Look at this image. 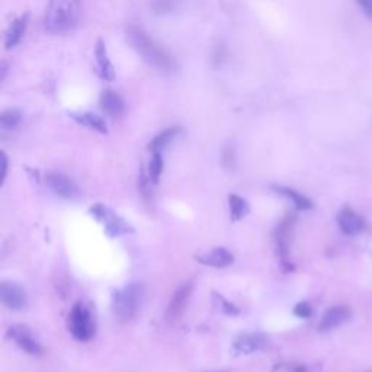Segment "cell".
Masks as SVG:
<instances>
[{"instance_id":"cell-1","label":"cell","mask_w":372,"mask_h":372,"mask_svg":"<svg viewBox=\"0 0 372 372\" xmlns=\"http://www.w3.org/2000/svg\"><path fill=\"white\" fill-rule=\"evenodd\" d=\"M127 37L131 45L136 48L150 66L160 71H164V73H172V71H175V60L142 29L137 27H129L127 31Z\"/></svg>"},{"instance_id":"cell-2","label":"cell","mask_w":372,"mask_h":372,"mask_svg":"<svg viewBox=\"0 0 372 372\" xmlns=\"http://www.w3.org/2000/svg\"><path fill=\"white\" fill-rule=\"evenodd\" d=\"M144 295L142 285L133 282L118 290L112 297V310L115 317L121 323L133 321L138 313Z\"/></svg>"},{"instance_id":"cell-3","label":"cell","mask_w":372,"mask_h":372,"mask_svg":"<svg viewBox=\"0 0 372 372\" xmlns=\"http://www.w3.org/2000/svg\"><path fill=\"white\" fill-rule=\"evenodd\" d=\"M77 6L73 0H51L45 14V28L53 34L66 32L75 27Z\"/></svg>"},{"instance_id":"cell-4","label":"cell","mask_w":372,"mask_h":372,"mask_svg":"<svg viewBox=\"0 0 372 372\" xmlns=\"http://www.w3.org/2000/svg\"><path fill=\"white\" fill-rule=\"evenodd\" d=\"M69 329L75 339L80 342H88L95 334V325L92 321L90 311L82 303H76L70 311Z\"/></svg>"},{"instance_id":"cell-5","label":"cell","mask_w":372,"mask_h":372,"mask_svg":"<svg viewBox=\"0 0 372 372\" xmlns=\"http://www.w3.org/2000/svg\"><path fill=\"white\" fill-rule=\"evenodd\" d=\"M90 212L105 225L106 234L110 237H118V236L133 232V229H131L128 223H125L111 208L102 206V203H96L95 207L90 208Z\"/></svg>"},{"instance_id":"cell-6","label":"cell","mask_w":372,"mask_h":372,"mask_svg":"<svg viewBox=\"0 0 372 372\" xmlns=\"http://www.w3.org/2000/svg\"><path fill=\"white\" fill-rule=\"evenodd\" d=\"M294 224H295V217H293V215H286V217L277 227V230H275V243H277L278 256L281 260V265L286 271L294 269L290 262V240H291Z\"/></svg>"},{"instance_id":"cell-7","label":"cell","mask_w":372,"mask_h":372,"mask_svg":"<svg viewBox=\"0 0 372 372\" xmlns=\"http://www.w3.org/2000/svg\"><path fill=\"white\" fill-rule=\"evenodd\" d=\"M47 185L50 186V189L54 192L55 195L64 199H75L79 197V188L75 184L73 179H70L69 176L63 173H57L51 172L48 173L45 177Z\"/></svg>"},{"instance_id":"cell-8","label":"cell","mask_w":372,"mask_h":372,"mask_svg":"<svg viewBox=\"0 0 372 372\" xmlns=\"http://www.w3.org/2000/svg\"><path fill=\"white\" fill-rule=\"evenodd\" d=\"M0 301L10 310L19 311L27 307V293L18 284L3 281L0 285Z\"/></svg>"},{"instance_id":"cell-9","label":"cell","mask_w":372,"mask_h":372,"mask_svg":"<svg viewBox=\"0 0 372 372\" xmlns=\"http://www.w3.org/2000/svg\"><path fill=\"white\" fill-rule=\"evenodd\" d=\"M352 311L347 306H334L330 307L321 317V321L319 325L320 332H330L336 327L342 326L343 323L351 319Z\"/></svg>"},{"instance_id":"cell-10","label":"cell","mask_w":372,"mask_h":372,"mask_svg":"<svg viewBox=\"0 0 372 372\" xmlns=\"http://www.w3.org/2000/svg\"><path fill=\"white\" fill-rule=\"evenodd\" d=\"M338 223H339L342 233H345L346 236H356L365 230L364 219L349 207L343 208L339 212Z\"/></svg>"},{"instance_id":"cell-11","label":"cell","mask_w":372,"mask_h":372,"mask_svg":"<svg viewBox=\"0 0 372 372\" xmlns=\"http://www.w3.org/2000/svg\"><path fill=\"white\" fill-rule=\"evenodd\" d=\"M9 338L14 339L15 343L23 349L25 352L31 354V355H40L42 352L41 345L32 338V334L29 333V330L23 326H12L8 332Z\"/></svg>"},{"instance_id":"cell-12","label":"cell","mask_w":372,"mask_h":372,"mask_svg":"<svg viewBox=\"0 0 372 372\" xmlns=\"http://www.w3.org/2000/svg\"><path fill=\"white\" fill-rule=\"evenodd\" d=\"M190 294H192L190 284H185L179 288V290L173 294L171 303H169V307H167V319L176 320L182 316V313L188 306Z\"/></svg>"},{"instance_id":"cell-13","label":"cell","mask_w":372,"mask_h":372,"mask_svg":"<svg viewBox=\"0 0 372 372\" xmlns=\"http://www.w3.org/2000/svg\"><path fill=\"white\" fill-rule=\"evenodd\" d=\"M197 260L202 263V265L211 268H227L234 262V256L227 249L217 247L212 249L211 251H207V253L197 256Z\"/></svg>"},{"instance_id":"cell-14","label":"cell","mask_w":372,"mask_h":372,"mask_svg":"<svg viewBox=\"0 0 372 372\" xmlns=\"http://www.w3.org/2000/svg\"><path fill=\"white\" fill-rule=\"evenodd\" d=\"M95 57H96V63H98L101 77L105 79V80H110V82L114 80L115 79V70H114V66L111 63L110 57H108L106 47H105L102 40H99L98 44H96Z\"/></svg>"},{"instance_id":"cell-15","label":"cell","mask_w":372,"mask_h":372,"mask_svg":"<svg viewBox=\"0 0 372 372\" xmlns=\"http://www.w3.org/2000/svg\"><path fill=\"white\" fill-rule=\"evenodd\" d=\"M265 343L260 334H242L234 342V352L238 355H249L259 351Z\"/></svg>"},{"instance_id":"cell-16","label":"cell","mask_w":372,"mask_h":372,"mask_svg":"<svg viewBox=\"0 0 372 372\" xmlns=\"http://www.w3.org/2000/svg\"><path fill=\"white\" fill-rule=\"evenodd\" d=\"M27 27H28V15L21 16L10 23V27L8 28V32H6V38H5V47L8 48V50H10V48H14L15 45L21 42L22 37L25 35Z\"/></svg>"},{"instance_id":"cell-17","label":"cell","mask_w":372,"mask_h":372,"mask_svg":"<svg viewBox=\"0 0 372 372\" xmlns=\"http://www.w3.org/2000/svg\"><path fill=\"white\" fill-rule=\"evenodd\" d=\"M101 106L105 114L111 116H119L124 112V102L116 92L105 90L101 95Z\"/></svg>"},{"instance_id":"cell-18","label":"cell","mask_w":372,"mask_h":372,"mask_svg":"<svg viewBox=\"0 0 372 372\" xmlns=\"http://www.w3.org/2000/svg\"><path fill=\"white\" fill-rule=\"evenodd\" d=\"M181 133V128L179 127H171L164 129L163 133H160L158 137H154L151 140V142L149 144V149L153 151V153H160L164 147L169 146V144L177 137V134Z\"/></svg>"},{"instance_id":"cell-19","label":"cell","mask_w":372,"mask_h":372,"mask_svg":"<svg viewBox=\"0 0 372 372\" xmlns=\"http://www.w3.org/2000/svg\"><path fill=\"white\" fill-rule=\"evenodd\" d=\"M71 118L76 119L79 124L89 127V128H92L95 131H98V133H101V134L108 133L106 124L99 115L92 114V112H85V114H73V115H71Z\"/></svg>"},{"instance_id":"cell-20","label":"cell","mask_w":372,"mask_h":372,"mask_svg":"<svg viewBox=\"0 0 372 372\" xmlns=\"http://www.w3.org/2000/svg\"><path fill=\"white\" fill-rule=\"evenodd\" d=\"M280 194L285 195L290 198L293 202H294V206L297 210L299 211H307V210H311L313 208V202H311L307 197L301 195V194H298L297 190L291 189V188H277Z\"/></svg>"},{"instance_id":"cell-21","label":"cell","mask_w":372,"mask_h":372,"mask_svg":"<svg viewBox=\"0 0 372 372\" xmlns=\"http://www.w3.org/2000/svg\"><path fill=\"white\" fill-rule=\"evenodd\" d=\"M229 203H230V215H232L233 221H238V220H242L243 217H246V214L249 212V206L242 197H238L236 194H230Z\"/></svg>"},{"instance_id":"cell-22","label":"cell","mask_w":372,"mask_h":372,"mask_svg":"<svg viewBox=\"0 0 372 372\" xmlns=\"http://www.w3.org/2000/svg\"><path fill=\"white\" fill-rule=\"evenodd\" d=\"M162 172H163V159H162V154L158 151V153H153V158L149 163V177L151 184H158L159 179L162 176Z\"/></svg>"},{"instance_id":"cell-23","label":"cell","mask_w":372,"mask_h":372,"mask_svg":"<svg viewBox=\"0 0 372 372\" xmlns=\"http://www.w3.org/2000/svg\"><path fill=\"white\" fill-rule=\"evenodd\" d=\"M22 119V115L16 110H8L2 115H0V125L5 129H12L19 125Z\"/></svg>"},{"instance_id":"cell-24","label":"cell","mask_w":372,"mask_h":372,"mask_svg":"<svg viewBox=\"0 0 372 372\" xmlns=\"http://www.w3.org/2000/svg\"><path fill=\"white\" fill-rule=\"evenodd\" d=\"M151 8L156 14H167L176 8V0H151Z\"/></svg>"},{"instance_id":"cell-25","label":"cell","mask_w":372,"mask_h":372,"mask_svg":"<svg viewBox=\"0 0 372 372\" xmlns=\"http://www.w3.org/2000/svg\"><path fill=\"white\" fill-rule=\"evenodd\" d=\"M311 313H313V310H311V306L306 301L297 304L294 308V314L299 319H308L311 317Z\"/></svg>"},{"instance_id":"cell-26","label":"cell","mask_w":372,"mask_h":372,"mask_svg":"<svg viewBox=\"0 0 372 372\" xmlns=\"http://www.w3.org/2000/svg\"><path fill=\"white\" fill-rule=\"evenodd\" d=\"M223 164L227 167V169H234L236 166V154L234 150L227 147L223 153Z\"/></svg>"},{"instance_id":"cell-27","label":"cell","mask_w":372,"mask_h":372,"mask_svg":"<svg viewBox=\"0 0 372 372\" xmlns=\"http://www.w3.org/2000/svg\"><path fill=\"white\" fill-rule=\"evenodd\" d=\"M217 299H219V301L221 303V306H223V311H224L225 314H230V316H233V314H237V313H238L237 307H234V306H233V304H230V303H227L225 299H224L221 295H219V297H217Z\"/></svg>"},{"instance_id":"cell-28","label":"cell","mask_w":372,"mask_h":372,"mask_svg":"<svg viewBox=\"0 0 372 372\" xmlns=\"http://www.w3.org/2000/svg\"><path fill=\"white\" fill-rule=\"evenodd\" d=\"M358 3L364 9L365 14L372 18V0H358Z\"/></svg>"},{"instance_id":"cell-29","label":"cell","mask_w":372,"mask_h":372,"mask_svg":"<svg viewBox=\"0 0 372 372\" xmlns=\"http://www.w3.org/2000/svg\"><path fill=\"white\" fill-rule=\"evenodd\" d=\"M288 369H290V372H314L313 368L308 367V365H297V364L290 365V368Z\"/></svg>"},{"instance_id":"cell-30","label":"cell","mask_w":372,"mask_h":372,"mask_svg":"<svg viewBox=\"0 0 372 372\" xmlns=\"http://www.w3.org/2000/svg\"><path fill=\"white\" fill-rule=\"evenodd\" d=\"M0 162H2V181L6 177V172H8V159H6V154L2 153L0 154Z\"/></svg>"}]
</instances>
